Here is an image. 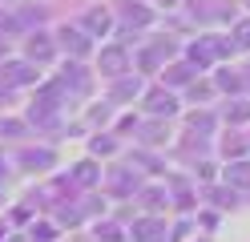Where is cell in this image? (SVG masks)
I'll list each match as a JSON object with an SVG mask.
<instances>
[{
  "mask_svg": "<svg viewBox=\"0 0 250 242\" xmlns=\"http://www.w3.org/2000/svg\"><path fill=\"white\" fill-rule=\"evenodd\" d=\"M101 73H109V77L125 73V53H121V48H105V53H101Z\"/></svg>",
  "mask_w": 250,
  "mask_h": 242,
  "instance_id": "7a4b0ae2",
  "label": "cell"
},
{
  "mask_svg": "<svg viewBox=\"0 0 250 242\" xmlns=\"http://www.w3.org/2000/svg\"><path fill=\"white\" fill-rule=\"evenodd\" d=\"M226 182H234V186H250V161H234V166L226 170Z\"/></svg>",
  "mask_w": 250,
  "mask_h": 242,
  "instance_id": "277c9868",
  "label": "cell"
},
{
  "mask_svg": "<svg viewBox=\"0 0 250 242\" xmlns=\"http://www.w3.org/2000/svg\"><path fill=\"white\" fill-rule=\"evenodd\" d=\"M53 238H57L53 226H44V222H41V226H33V242H53Z\"/></svg>",
  "mask_w": 250,
  "mask_h": 242,
  "instance_id": "9c48e42d",
  "label": "cell"
},
{
  "mask_svg": "<svg viewBox=\"0 0 250 242\" xmlns=\"http://www.w3.org/2000/svg\"><path fill=\"white\" fill-rule=\"evenodd\" d=\"M190 77V69H186V65H174V69H169V81H186Z\"/></svg>",
  "mask_w": 250,
  "mask_h": 242,
  "instance_id": "8fae6325",
  "label": "cell"
},
{
  "mask_svg": "<svg viewBox=\"0 0 250 242\" xmlns=\"http://www.w3.org/2000/svg\"><path fill=\"white\" fill-rule=\"evenodd\" d=\"M77 182H81V186L97 182V166H89V161H81V166H77Z\"/></svg>",
  "mask_w": 250,
  "mask_h": 242,
  "instance_id": "ba28073f",
  "label": "cell"
},
{
  "mask_svg": "<svg viewBox=\"0 0 250 242\" xmlns=\"http://www.w3.org/2000/svg\"><path fill=\"white\" fill-rule=\"evenodd\" d=\"M133 230H137V234H133L137 242H153V238H158V234H162V226H158V222H137V226H133Z\"/></svg>",
  "mask_w": 250,
  "mask_h": 242,
  "instance_id": "52a82bcc",
  "label": "cell"
},
{
  "mask_svg": "<svg viewBox=\"0 0 250 242\" xmlns=\"http://www.w3.org/2000/svg\"><path fill=\"white\" fill-rule=\"evenodd\" d=\"M109 24H113V21H109V12H89V16H85V28L93 32V37L109 32Z\"/></svg>",
  "mask_w": 250,
  "mask_h": 242,
  "instance_id": "5b68a950",
  "label": "cell"
},
{
  "mask_svg": "<svg viewBox=\"0 0 250 242\" xmlns=\"http://www.w3.org/2000/svg\"><path fill=\"white\" fill-rule=\"evenodd\" d=\"M238 44H246V48H250V24H242V28H238Z\"/></svg>",
  "mask_w": 250,
  "mask_h": 242,
  "instance_id": "5bb4252c",
  "label": "cell"
},
{
  "mask_svg": "<svg viewBox=\"0 0 250 242\" xmlns=\"http://www.w3.org/2000/svg\"><path fill=\"white\" fill-rule=\"evenodd\" d=\"M61 41H65L73 53H89V44H85V37H81L77 28H65V32H61Z\"/></svg>",
  "mask_w": 250,
  "mask_h": 242,
  "instance_id": "8992f818",
  "label": "cell"
},
{
  "mask_svg": "<svg viewBox=\"0 0 250 242\" xmlns=\"http://www.w3.org/2000/svg\"><path fill=\"white\" fill-rule=\"evenodd\" d=\"M12 242H17V238H12Z\"/></svg>",
  "mask_w": 250,
  "mask_h": 242,
  "instance_id": "9a60e30c",
  "label": "cell"
},
{
  "mask_svg": "<svg viewBox=\"0 0 250 242\" xmlns=\"http://www.w3.org/2000/svg\"><path fill=\"white\" fill-rule=\"evenodd\" d=\"M146 206H149V210H158V206H162V194H158V190H149V194H146Z\"/></svg>",
  "mask_w": 250,
  "mask_h": 242,
  "instance_id": "7c38bea8",
  "label": "cell"
},
{
  "mask_svg": "<svg viewBox=\"0 0 250 242\" xmlns=\"http://www.w3.org/2000/svg\"><path fill=\"white\" fill-rule=\"evenodd\" d=\"M146 105H149V113H158V117H169V113H174L178 109V101H174V93H149L146 97Z\"/></svg>",
  "mask_w": 250,
  "mask_h": 242,
  "instance_id": "6da1fadb",
  "label": "cell"
},
{
  "mask_svg": "<svg viewBox=\"0 0 250 242\" xmlns=\"http://www.w3.org/2000/svg\"><path fill=\"white\" fill-rule=\"evenodd\" d=\"M49 53H53L49 37H44V32H37V37L28 41V57H33V61H49Z\"/></svg>",
  "mask_w": 250,
  "mask_h": 242,
  "instance_id": "3957f363",
  "label": "cell"
},
{
  "mask_svg": "<svg viewBox=\"0 0 250 242\" xmlns=\"http://www.w3.org/2000/svg\"><path fill=\"white\" fill-rule=\"evenodd\" d=\"M0 133H21V121H0Z\"/></svg>",
  "mask_w": 250,
  "mask_h": 242,
  "instance_id": "4fadbf2b",
  "label": "cell"
},
{
  "mask_svg": "<svg viewBox=\"0 0 250 242\" xmlns=\"http://www.w3.org/2000/svg\"><path fill=\"white\" fill-rule=\"evenodd\" d=\"M8 77H12V81H33V69H28V65H12Z\"/></svg>",
  "mask_w": 250,
  "mask_h": 242,
  "instance_id": "30bf717a",
  "label": "cell"
}]
</instances>
